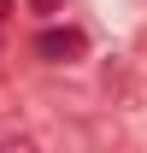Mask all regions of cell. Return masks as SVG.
<instances>
[{"instance_id":"6da1fadb","label":"cell","mask_w":147,"mask_h":153,"mask_svg":"<svg viewBox=\"0 0 147 153\" xmlns=\"http://www.w3.org/2000/svg\"><path fill=\"white\" fill-rule=\"evenodd\" d=\"M36 59H47V65H76V59H88V36H82L76 24H47L36 36Z\"/></svg>"},{"instance_id":"7a4b0ae2","label":"cell","mask_w":147,"mask_h":153,"mask_svg":"<svg viewBox=\"0 0 147 153\" xmlns=\"http://www.w3.org/2000/svg\"><path fill=\"white\" fill-rule=\"evenodd\" d=\"M30 6H36L41 18H47V12H59V0H30Z\"/></svg>"},{"instance_id":"3957f363","label":"cell","mask_w":147,"mask_h":153,"mask_svg":"<svg viewBox=\"0 0 147 153\" xmlns=\"http://www.w3.org/2000/svg\"><path fill=\"white\" fill-rule=\"evenodd\" d=\"M6 18H12V0H0V24H6Z\"/></svg>"}]
</instances>
